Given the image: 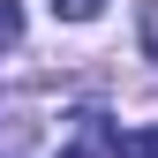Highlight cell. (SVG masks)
Here are the masks:
<instances>
[{"mask_svg": "<svg viewBox=\"0 0 158 158\" xmlns=\"http://www.w3.org/2000/svg\"><path fill=\"white\" fill-rule=\"evenodd\" d=\"M113 158H158V128H128Z\"/></svg>", "mask_w": 158, "mask_h": 158, "instance_id": "6da1fadb", "label": "cell"}, {"mask_svg": "<svg viewBox=\"0 0 158 158\" xmlns=\"http://www.w3.org/2000/svg\"><path fill=\"white\" fill-rule=\"evenodd\" d=\"M151 53H158V30H151Z\"/></svg>", "mask_w": 158, "mask_h": 158, "instance_id": "277c9868", "label": "cell"}, {"mask_svg": "<svg viewBox=\"0 0 158 158\" xmlns=\"http://www.w3.org/2000/svg\"><path fill=\"white\" fill-rule=\"evenodd\" d=\"M98 8H106V0H53V15H68V23H90Z\"/></svg>", "mask_w": 158, "mask_h": 158, "instance_id": "3957f363", "label": "cell"}, {"mask_svg": "<svg viewBox=\"0 0 158 158\" xmlns=\"http://www.w3.org/2000/svg\"><path fill=\"white\" fill-rule=\"evenodd\" d=\"M15 38H23V8H15V0H0V53H8Z\"/></svg>", "mask_w": 158, "mask_h": 158, "instance_id": "7a4b0ae2", "label": "cell"}]
</instances>
